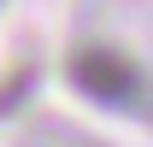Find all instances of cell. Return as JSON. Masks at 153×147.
Instances as JSON below:
<instances>
[{"instance_id": "6da1fadb", "label": "cell", "mask_w": 153, "mask_h": 147, "mask_svg": "<svg viewBox=\"0 0 153 147\" xmlns=\"http://www.w3.org/2000/svg\"><path fill=\"white\" fill-rule=\"evenodd\" d=\"M71 82L94 106H135L141 100V71L118 47H76L71 53Z\"/></svg>"}]
</instances>
